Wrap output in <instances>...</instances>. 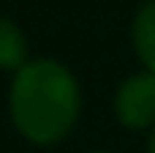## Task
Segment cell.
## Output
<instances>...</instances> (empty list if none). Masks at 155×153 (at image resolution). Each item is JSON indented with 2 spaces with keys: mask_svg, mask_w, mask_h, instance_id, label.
I'll use <instances>...</instances> for the list:
<instances>
[{
  "mask_svg": "<svg viewBox=\"0 0 155 153\" xmlns=\"http://www.w3.org/2000/svg\"><path fill=\"white\" fill-rule=\"evenodd\" d=\"M82 112V88L68 66L52 57L27 60L8 88L14 129L33 145H54L71 134Z\"/></svg>",
  "mask_w": 155,
  "mask_h": 153,
  "instance_id": "cell-1",
  "label": "cell"
},
{
  "mask_svg": "<svg viewBox=\"0 0 155 153\" xmlns=\"http://www.w3.org/2000/svg\"><path fill=\"white\" fill-rule=\"evenodd\" d=\"M114 118L131 131H150L155 126V74L136 71L125 77L114 93Z\"/></svg>",
  "mask_w": 155,
  "mask_h": 153,
  "instance_id": "cell-2",
  "label": "cell"
},
{
  "mask_svg": "<svg viewBox=\"0 0 155 153\" xmlns=\"http://www.w3.org/2000/svg\"><path fill=\"white\" fill-rule=\"evenodd\" d=\"M131 44L144 71L155 74V0H147L136 11L131 25Z\"/></svg>",
  "mask_w": 155,
  "mask_h": 153,
  "instance_id": "cell-3",
  "label": "cell"
},
{
  "mask_svg": "<svg viewBox=\"0 0 155 153\" xmlns=\"http://www.w3.org/2000/svg\"><path fill=\"white\" fill-rule=\"evenodd\" d=\"M27 60H30L27 57V38H25L22 27L14 19L0 16V71L16 74Z\"/></svg>",
  "mask_w": 155,
  "mask_h": 153,
  "instance_id": "cell-4",
  "label": "cell"
},
{
  "mask_svg": "<svg viewBox=\"0 0 155 153\" xmlns=\"http://www.w3.org/2000/svg\"><path fill=\"white\" fill-rule=\"evenodd\" d=\"M147 153H155V126L147 131Z\"/></svg>",
  "mask_w": 155,
  "mask_h": 153,
  "instance_id": "cell-5",
  "label": "cell"
},
{
  "mask_svg": "<svg viewBox=\"0 0 155 153\" xmlns=\"http://www.w3.org/2000/svg\"><path fill=\"white\" fill-rule=\"evenodd\" d=\"M90 153H112V151H90Z\"/></svg>",
  "mask_w": 155,
  "mask_h": 153,
  "instance_id": "cell-6",
  "label": "cell"
}]
</instances>
